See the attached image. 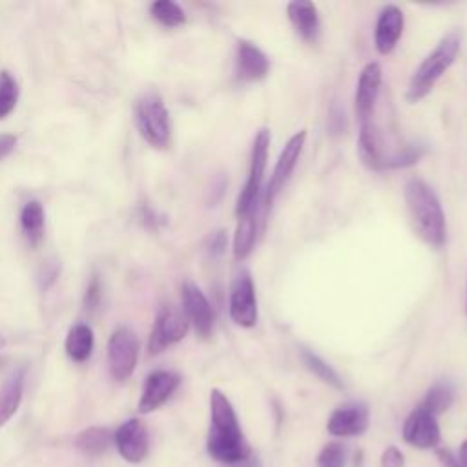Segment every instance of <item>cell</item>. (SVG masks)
<instances>
[{"label": "cell", "mask_w": 467, "mask_h": 467, "mask_svg": "<svg viewBox=\"0 0 467 467\" xmlns=\"http://www.w3.org/2000/svg\"><path fill=\"white\" fill-rule=\"evenodd\" d=\"M114 442L119 454L130 463H139L148 454V429L139 418H130L121 423L114 434Z\"/></svg>", "instance_id": "obj_13"}, {"label": "cell", "mask_w": 467, "mask_h": 467, "mask_svg": "<svg viewBox=\"0 0 467 467\" xmlns=\"http://www.w3.org/2000/svg\"><path fill=\"white\" fill-rule=\"evenodd\" d=\"M318 467H345V452L340 443H329L318 456Z\"/></svg>", "instance_id": "obj_29"}, {"label": "cell", "mask_w": 467, "mask_h": 467, "mask_svg": "<svg viewBox=\"0 0 467 467\" xmlns=\"http://www.w3.org/2000/svg\"><path fill=\"white\" fill-rule=\"evenodd\" d=\"M21 226L28 243L37 247L45 236V206L41 201H28L21 212Z\"/></svg>", "instance_id": "obj_23"}, {"label": "cell", "mask_w": 467, "mask_h": 467, "mask_svg": "<svg viewBox=\"0 0 467 467\" xmlns=\"http://www.w3.org/2000/svg\"><path fill=\"white\" fill-rule=\"evenodd\" d=\"M139 340L135 333L128 327H117L108 342V365L112 378L117 382H126L139 362Z\"/></svg>", "instance_id": "obj_7"}, {"label": "cell", "mask_w": 467, "mask_h": 467, "mask_svg": "<svg viewBox=\"0 0 467 467\" xmlns=\"http://www.w3.org/2000/svg\"><path fill=\"white\" fill-rule=\"evenodd\" d=\"M19 103V83L8 72H0V119H6Z\"/></svg>", "instance_id": "obj_28"}, {"label": "cell", "mask_w": 467, "mask_h": 467, "mask_svg": "<svg viewBox=\"0 0 467 467\" xmlns=\"http://www.w3.org/2000/svg\"><path fill=\"white\" fill-rule=\"evenodd\" d=\"M287 17L291 25L294 26L296 34L307 41L316 43L320 37V15L318 8L313 3H303V0H296V3L287 5Z\"/></svg>", "instance_id": "obj_21"}, {"label": "cell", "mask_w": 467, "mask_h": 467, "mask_svg": "<svg viewBox=\"0 0 467 467\" xmlns=\"http://www.w3.org/2000/svg\"><path fill=\"white\" fill-rule=\"evenodd\" d=\"M305 141H307V132L305 130H300L296 132L283 146L278 161H276V166H274V172H273V177L267 184V188L263 190V201L271 206L273 201L276 199V195L283 190V186L287 184V181L291 179L300 157H302V152H303V146H305Z\"/></svg>", "instance_id": "obj_10"}, {"label": "cell", "mask_w": 467, "mask_h": 467, "mask_svg": "<svg viewBox=\"0 0 467 467\" xmlns=\"http://www.w3.org/2000/svg\"><path fill=\"white\" fill-rule=\"evenodd\" d=\"M402 434L405 443L416 449H434L442 440L438 418L425 411L422 405L411 411L403 423Z\"/></svg>", "instance_id": "obj_11"}, {"label": "cell", "mask_w": 467, "mask_h": 467, "mask_svg": "<svg viewBox=\"0 0 467 467\" xmlns=\"http://www.w3.org/2000/svg\"><path fill=\"white\" fill-rule=\"evenodd\" d=\"M228 314L238 327L253 329L258 323V298L249 271H240L230 285Z\"/></svg>", "instance_id": "obj_6"}, {"label": "cell", "mask_w": 467, "mask_h": 467, "mask_svg": "<svg viewBox=\"0 0 467 467\" xmlns=\"http://www.w3.org/2000/svg\"><path fill=\"white\" fill-rule=\"evenodd\" d=\"M150 14L164 28H179L186 23L184 10L172 0H157L150 6Z\"/></svg>", "instance_id": "obj_27"}, {"label": "cell", "mask_w": 467, "mask_h": 467, "mask_svg": "<svg viewBox=\"0 0 467 467\" xmlns=\"http://www.w3.org/2000/svg\"><path fill=\"white\" fill-rule=\"evenodd\" d=\"M458 54L460 35L456 32H451L445 37H442L436 48L414 70L405 92V99L411 104H416L422 99H425L432 92L436 83L443 77V74L452 66Z\"/></svg>", "instance_id": "obj_3"}, {"label": "cell", "mask_w": 467, "mask_h": 467, "mask_svg": "<svg viewBox=\"0 0 467 467\" xmlns=\"http://www.w3.org/2000/svg\"><path fill=\"white\" fill-rule=\"evenodd\" d=\"M465 313H467V300H465Z\"/></svg>", "instance_id": "obj_39"}, {"label": "cell", "mask_w": 467, "mask_h": 467, "mask_svg": "<svg viewBox=\"0 0 467 467\" xmlns=\"http://www.w3.org/2000/svg\"><path fill=\"white\" fill-rule=\"evenodd\" d=\"M26 371L25 367L15 369L5 383L0 385V427H5L19 411L25 396Z\"/></svg>", "instance_id": "obj_20"}, {"label": "cell", "mask_w": 467, "mask_h": 467, "mask_svg": "<svg viewBox=\"0 0 467 467\" xmlns=\"http://www.w3.org/2000/svg\"><path fill=\"white\" fill-rule=\"evenodd\" d=\"M94 343L95 342H94L92 327L86 323H77L68 331L66 343H65L66 354L75 363H84L86 360H90L94 353Z\"/></svg>", "instance_id": "obj_22"}, {"label": "cell", "mask_w": 467, "mask_h": 467, "mask_svg": "<svg viewBox=\"0 0 467 467\" xmlns=\"http://www.w3.org/2000/svg\"><path fill=\"white\" fill-rule=\"evenodd\" d=\"M226 243H228V238H226V232L224 230H215L212 232L208 236V242H206V253L210 258H219L224 254L226 251Z\"/></svg>", "instance_id": "obj_31"}, {"label": "cell", "mask_w": 467, "mask_h": 467, "mask_svg": "<svg viewBox=\"0 0 467 467\" xmlns=\"http://www.w3.org/2000/svg\"><path fill=\"white\" fill-rule=\"evenodd\" d=\"M302 360H303V365L314 376H318L323 383H327L338 391H343V380L340 378V374L325 360H322L316 353H313L309 349H302Z\"/></svg>", "instance_id": "obj_26"}, {"label": "cell", "mask_w": 467, "mask_h": 467, "mask_svg": "<svg viewBox=\"0 0 467 467\" xmlns=\"http://www.w3.org/2000/svg\"><path fill=\"white\" fill-rule=\"evenodd\" d=\"M380 86H382V66L378 63L365 65L358 77V86L354 95V110L360 119V124L371 121L374 104L380 94Z\"/></svg>", "instance_id": "obj_17"}, {"label": "cell", "mask_w": 467, "mask_h": 467, "mask_svg": "<svg viewBox=\"0 0 467 467\" xmlns=\"http://www.w3.org/2000/svg\"><path fill=\"white\" fill-rule=\"evenodd\" d=\"M242 467H262V462L258 460V458H249V460H245L243 463H242Z\"/></svg>", "instance_id": "obj_37"}, {"label": "cell", "mask_w": 467, "mask_h": 467, "mask_svg": "<svg viewBox=\"0 0 467 467\" xmlns=\"http://www.w3.org/2000/svg\"><path fill=\"white\" fill-rule=\"evenodd\" d=\"M206 451L219 463H243L253 456V449L243 434L236 409L224 392L212 389L210 392V429Z\"/></svg>", "instance_id": "obj_1"}, {"label": "cell", "mask_w": 467, "mask_h": 467, "mask_svg": "<svg viewBox=\"0 0 467 467\" xmlns=\"http://www.w3.org/2000/svg\"><path fill=\"white\" fill-rule=\"evenodd\" d=\"M6 345V338L3 336V333H0V349H3Z\"/></svg>", "instance_id": "obj_38"}, {"label": "cell", "mask_w": 467, "mask_h": 467, "mask_svg": "<svg viewBox=\"0 0 467 467\" xmlns=\"http://www.w3.org/2000/svg\"><path fill=\"white\" fill-rule=\"evenodd\" d=\"M458 462L462 467H467V440L460 445V456H458Z\"/></svg>", "instance_id": "obj_36"}, {"label": "cell", "mask_w": 467, "mask_h": 467, "mask_svg": "<svg viewBox=\"0 0 467 467\" xmlns=\"http://www.w3.org/2000/svg\"><path fill=\"white\" fill-rule=\"evenodd\" d=\"M369 429V409L363 403H347L338 407L327 422V431L338 438L362 436Z\"/></svg>", "instance_id": "obj_16"}, {"label": "cell", "mask_w": 467, "mask_h": 467, "mask_svg": "<svg viewBox=\"0 0 467 467\" xmlns=\"http://www.w3.org/2000/svg\"><path fill=\"white\" fill-rule=\"evenodd\" d=\"M112 442H114V434L110 429L90 427V429L81 431L74 443L83 454L95 458V456H101L103 452H106L108 447L112 445Z\"/></svg>", "instance_id": "obj_24"}, {"label": "cell", "mask_w": 467, "mask_h": 467, "mask_svg": "<svg viewBox=\"0 0 467 467\" xmlns=\"http://www.w3.org/2000/svg\"><path fill=\"white\" fill-rule=\"evenodd\" d=\"M380 465H382V467H403V465H405L403 452H402L396 445H389V447L382 452Z\"/></svg>", "instance_id": "obj_33"}, {"label": "cell", "mask_w": 467, "mask_h": 467, "mask_svg": "<svg viewBox=\"0 0 467 467\" xmlns=\"http://www.w3.org/2000/svg\"><path fill=\"white\" fill-rule=\"evenodd\" d=\"M181 302H183V314L186 316L188 323L194 327L195 334L204 340L210 338L214 333L215 314L204 293L194 282H184L181 285Z\"/></svg>", "instance_id": "obj_9"}, {"label": "cell", "mask_w": 467, "mask_h": 467, "mask_svg": "<svg viewBox=\"0 0 467 467\" xmlns=\"http://www.w3.org/2000/svg\"><path fill=\"white\" fill-rule=\"evenodd\" d=\"M269 208L271 206L263 201V195H262L260 203L249 214L238 217L236 234H234V258L238 262H245L253 254L258 242L260 223L263 221L262 217Z\"/></svg>", "instance_id": "obj_14"}, {"label": "cell", "mask_w": 467, "mask_h": 467, "mask_svg": "<svg viewBox=\"0 0 467 467\" xmlns=\"http://www.w3.org/2000/svg\"><path fill=\"white\" fill-rule=\"evenodd\" d=\"M269 57L251 41L240 39L236 45V79L240 83H258L269 75Z\"/></svg>", "instance_id": "obj_15"}, {"label": "cell", "mask_w": 467, "mask_h": 467, "mask_svg": "<svg viewBox=\"0 0 467 467\" xmlns=\"http://www.w3.org/2000/svg\"><path fill=\"white\" fill-rule=\"evenodd\" d=\"M59 274H61V263H59L57 260H50V262H46V263L41 267L39 274H37V280H39V287H41V291H45V293H46L48 289H52V287L55 285V282H57Z\"/></svg>", "instance_id": "obj_30"}, {"label": "cell", "mask_w": 467, "mask_h": 467, "mask_svg": "<svg viewBox=\"0 0 467 467\" xmlns=\"http://www.w3.org/2000/svg\"><path fill=\"white\" fill-rule=\"evenodd\" d=\"M134 115H135V126L141 137L150 146L157 150H164L170 146V141H172L170 114L163 97L157 92L154 90L144 92L135 101Z\"/></svg>", "instance_id": "obj_4"}, {"label": "cell", "mask_w": 467, "mask_h": 467, "mask_svg": "<svg viewBox=\"0 0 467 467\" xmlns=\"http://www.w3.org/2000/svg\"><path fill=\"white\" fill-rule=\"evenodd\" d=\"M436 456H438L442 467H462L460 462H458V458H456L449 449H438V451H436Z\"/></svg>", "instance_id": "obj_35"}, {"label": "cell", "mask_w": 467, "mask_h": 467, "mask_svg": "<svg viewBox=\"0 0 467 467\" xmlns=\"http://www.w3.org/2000/svg\"><path fill=\"white\" fill-rule=\"evenodd\" d=\"M17 135L14 134H0V161L6 159L17 146Z\"/></svg>", "instance_id": "obj_34"}, {"label": "cell", "mask_w": 467, "mask_h": 467, "mask_svg": "<svg viewBox=\"0 0 467 467\" xmlns=\"http://www.w3.org/2000/svg\"><path fill=\"white\" fill-rule=\"evenodd\" d=\"M452 400H454L452 385L449 382H436L427 391V394L420 405L438 418L442 412H445L452 405Z\"/></svg>", "instance_id": "obj_25"}, {"label": "cell", "mask_w": 467, "mask_h": 467, "mask_svg": "<svg viewBox=\"0 0 467 467\" xmlns=\"http://www.w3.org/2000/svg\"><path fill=\"white\" fill-rule=\"evenodd\" d=\"M405 19L398 6H385L382 8L376 28H374V48L380 55H389L396 48L402 34H403Z\"/></svg>", "instance_id": "obj_19"}, {"label": "cell", "mask_w": 467, "mask_h": 467, "mask_svg": "<svg viewBox=\"0 0 467 467\" xmlns=\"http://www.w3.org/2000/svg\"><path fill=\"white\" fill-rule=\"evenodd\" d=\"M190 323L183 311L175 309L174 305H163L155 316L150 340H148V351L152 356L164 353L168 347L179 343L188 334Z\"/></svg>", "instance_id": "obj_8"}, {"label": "cell", "mask_w": 467, "mask_h": 467, "mask_svg": "<svg viewBox=\"0 0 467 467\" xmlns=\"http://www.w3.org/2000/svg\"><path fill=\"white\" fill-rule=\"evenodd\" d=\"M269 146H271V130L260 128L254 137L253 152H251V166L245 186L242 188L236 201V215L242 217L249 214L263 195V179L269 161Z\"/></svg>", "instance_id": "obj_5"}, {"label": "cell", "mask_w": 467, "mask_h": 467, "mask_svg": "<svg viewBox=\"0 0 467 467\" xmlns=\"http://www.w3.org/2000/svg\"><path fill=\"white\" fill-rule=\"evenodd\" d=\"M181 383V376L174 371H154L143 387V394L139 400V412L148 414L163 407L172 394L177 391Z\"/></svg>", "instance_id": "obj_12"}, {"label": "cell", "mask_w": 467, "mask_h": 467, "mask_svg": "<svg viewBox=\"0 0 467 467\" xmlns=\"http://www.w3.org/2000/svg\"><path fill=\"white\" fill-rule=\"evenodd\" d=\"M403 199L420 240L432 249H442L447 242V223L436 192L422 179H409Z\"/></svg>", "instance_id": "obj_2"}, {"label": "cell", "mask_w": 467, "mask_h": 467, "mask_svg": "<svg viewBox=\"0 0 467 467\" xmlns=\"http://www.w3.org/2000/svg\"><path fill=\"white\" fill-rule=\"evenodd\" d=\"M358 155L362 163L374 172H385L389 164V152L385 148L380 128L371 121L360 124L358 135Z\"/></svg>", "instance_id": "obj_18"}, {"label": "cell", "mask_w": 467, "mask_h": 467, "mask_svg": "<svg viewBox=\"0 0 467 467\" xmlns=\"http://www.w3.org/2000/svg\"><path fill=\"white\" fill-rule=\"evenodd\" d=\"M101 298H103V287H101L99 276H94L88 289H86V294H84V309L86 311H95L101 303Z\"/></svg>", "instance_id": "obj_32"}]
</instances>
